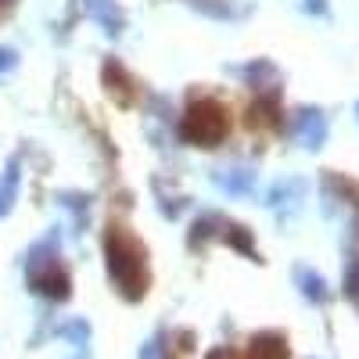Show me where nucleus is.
Masks as SVG:
<instances>
[{
    "mask_svg": "<svg viewBox=\"0 0 359 359\" xmlns=\"http://www.w3.org/2000/svg\"><path fill=\"white\" fill-rule=\"evenodd\" d=\"M104 262H108V277L115 291L126 302H140L151 287V269H147V245L126 226L111 219L104 226Z\"/></svg>",
    "mask_w": 359,
    "mask_h": 359,
    "instance_id": "nucleus-1",
    "label": "nucleus"
},
{
    "mask_svg": "<svg viewBox=\"0 0 359 359\" xmlns=\"http://www.w3.org/2000/svg\"><path fill=\"white\" fill-rule=\"evenodd\" d=\"M57 245H62V237H57V230H50L43 241H36L25 252V287L47 298V302H69L72 277L62 255H57Z\"/></svg>",
    "mask_w": 359,
    "mask_h": 359,
    "instance_id": "nucleus-2",
    "label": "nucleus"
},
{
    "mask_svg": "<svg viewBox=\"0 0 359 359\" xmlns=\"http://www.w3.org/2000/svg\"><path fill=\"white\" fill-rule=\"evenodd\" d=\"M180 137L194 147H219L230 137V108L212 94H194L180 118Z\"/></svg>",
    "mask_w": 359,
    "mask_h": 359,
    "instance_id": "nucleus-3",
    "label": "nucleus"
},
{
    "mask_svg": "<svg viewBox=\"0 0 359 359\" xmlns=\"http://www.w3.org/2000/svg\"><path fill=\"white\" fill-rule=\"evenodd\" d=\"M101 83L108 90V97L118 104V108H133L140 101V83L130 76V69L123 62H115V57H108V62L101 65Z\"/></svg>",
    "mask_w": 359,
    "mask_h": 359,
    "instance_id": "nucleus-4",
    "label": "nucleus"
},
{
    "mask_svg": "<svg viewBox=\"0 0 359 359\" xmlns=\"http://www.w3.org/2000/svg\"><path fill=\"white\" fill-rule=\"evenodd\" d=\"M291 133L302 147L316 151V147H323V140H327V115L320 108H298L294 123H291Z\"/></svg>",
    "mask_w": 359,
    "mask_h": 359,
    "instance_id": "nucleus-5",
    "label": "nucleus"
},
{
    "mask_svg": "<svg viewBox=\"0 0 359 359\" xmlns=\"http://www.w3.org/2000/svg\"><path fill=\"white\" fill-rule=\"evenodd\" d=\"M241 76L248 79V86L259 90V97H280V69L266 57H255L241 69Z\"/></svg>",
    "mask_w": 359,
    "mask_h": 359,
    "instance_id": "nucleus-6",
    "label": "nucleus"
},
{
    "mask_svg": "<svg viewBox=\"0 0 359 359\" xmlns=\"http://www.w3.org/2000/svg\"><path fill=\"white\" fill-rule=\"evenodd\" d=\"M83 11L90 22H97L108 36H123L126 29V11L115 4V0H83Z\"/></svg>",
    "mask_w": 359,
    "mask_h": 359,
    "instance_id": "nucleus-7",
    "label": "nucleus"
},
{
    "mask_svg": "<svg viewBox=\"0 0 359 359\" xmlns=\"http://www.w3.org/2000/svg\"><path fill=\"white\" fill-rule=\"evenodd\" d=\"M302 198H306V184H302V180H277V184L269 187V194H266V205L284 216V208H291V212H294Z\"/></svg>",
    "mask_w": 359,
    "mask_h": 359,
    "instance_id": "nucleus-8",
    "label": "nucleus"
},
{
    "mask_svg": "<svg viewBox=\"0 0 359 359\" xmlns=\"http://www.w3.org/2000/svg\"><path fill=\"white\" fill-rule=\"evenodd\" d=\"M18 187H22V158L11 155L8 165H4V172H0V219H4L11 208H15V201H18Z\"/></svg>",
    "mask_w": 359,
    "mask_h": 359,
    "instance_id": "nucleus-9",
    "label": "nucleus"
},
{
    "mask_svg": "<svg viewBox=\"0 0 359 359\" xmlns=\"http://www.w3.org/2000/svg\"><path fill=\"white\" fill-rule=\"evenodd\" d=\"M248 359H291L287 338L277 331H262L248 341Z\"/></svg>",
    "mask_w": 359,
    "mask_h": 359,
    "instance_id": "nucleus-10",
    "label": "nucleus"
},
{
    "mask_svg": "<svg viewBox=\"0 0 359 359\" xmlns=\"http://www.w3.org/2000/svg\"><path fill=\"white\" fill-rule=\"evenodd\" d=\"M248 126L252 130H280V97H259L248 108Z\"/></svg>",
    "mask_w": 359,
    "mask_h": 359,
    "instance_id": "nucleus-11",
    "label": "nucleus"
},
{
    "mask_svg": "<svg viewBox=\"0 0 359 359\" xmlns=\"http://www.w3.org/2000/svg\"><path fill=\"white\" fill-rule=\"evenodd\" d=\"M294 284H298V291H302L309 302H331V287H327V280L316 273V269H309V266H298L294 269Z\"/></svg>",
    "mask_w": 359,
    "mask_h": 359,
    "instance_id": "nucleus-12",
    "label": "nucleus"
},
{
    "mask_svg": "<svg viewBox=\"0 0 359 359\" xmlns=\"http://www.w3.org/2000/svg\"><path fill=\"white\" fill-rule=\"evenodd\" d=\"M216 226H223V216H216V212H201V216L191 223V233H187V248H191V252L205 248L208 241H212Z\"/></svg>",
    "mask_w": 359,
    "mask_h": 359,
    "instance_id": "nucleus-13",
    "label": "nucleus"
},
{
    "mask_svg": "<svg viewBox=\"0 0 359 359\" xmlns=\"http://www.w3.org/2000/svg\"><path fill=\"white\" fill-rule=\"evenodd\" d=\"M57 201H62L69 212H72V223H76V233L86 226V216H90V194L83 191H62L57 194Z\"/></svg>",
    "mask_w": 359,
    "mask_h": 359,
    "instance_id": "nucleus-14",
    "label": "nucleus"
},
{
    "mask_svg": "<svg viewBox=\"0 0 359 359\" xmlns=\"http://www.w3.org/2000/svg\"><path fill=\"white\" fill-rule=\"evenodd\" d=\"M216 184L226 194H248L252 191V172L248 169H219L216 172Z\"/></svg>",
    "mask_w": 359,
    "mask_h": 359,
    "instance_id": "nucleus-15",
    "label": "nucleus"
},
{
    "mask_svg": "<svg viewBox=\"0 0 359 359\" xmlns=\"http://www.w3.org/2000/svg\"><path fill=\"white\" fill-rule=\"evenodd\" d=\"M223 241L226 245H233L237 252H245L248 259H255L259 252H255V245H252V230L248 226H241V223H223Z\"/></svg>",
    "mask_w": 359,
    "mask_h": 359,
    "instance_id": "nucleus-16",
    "label": "nucleus"
},
{
    "mask_svg": "<svg viewBox=\"0 0 359 359\" xmlns=\"http://www.w3.org/2000/svg\"><path fill=\"white\" fill-rule=\"evenodd\" d=\"M191 4L205 15H212V18H230L233 15V8L226 4V0H191Z\"/></svg>",
    "mask_w": 359,
    "mask_h": 359,
    "instance_id": "nucleus-17",
    "label": "nucleus"
},
{
    "mask_svg": "<svg viewBox=\"0 0 359 359\" xmlns=\"http://www.w3.org/2000/svg\"><path fill=\"white\" fill-rule=\"evenodd\" d=\"M345 294L359 306V255H355V259L348 262V269H345Z\"/></svg>",
    "mask_w": 359,
    "mask_h": 359,
    "instance_id": "nucleus-18",
    "label": "nucleus"
},
{
    "mask_svg": "<svg viewBox=\"0 0 359 359\" xmlns=\"http://www.w3.org/2000/svg\"><path fill=\"white\" fill-rule=\"evenodd\" d=\"M18 65V50L15 47H0V76H8Z\"/></svg>",
    "mask_w": 359,
    "mask_h": 359,
    "instance_id": "nucleus-19",
    "label": "nucleus"
},
{
    "mask_svg": "<svg viewBox=\"0 0 359 359\" xmlns=\"http://www.w3.org/2000/svg\"><path fill=\"white\" fill-rule=\"evenodd\" d=\"M158 355H162V334H155L151 341L140 348V359H158Z\"/></svg>",
    "mask_w": 359,
    "mask_h": 359,
    "instance_id": "nucleus-20",
    "label": "nucleus"
},
{
    "mask_svg": "<svg viewBox=\"0 0 359 359\" xmlns=\"http://www.w3.org/2000/svg\"><path fill=\"white\" fill-rule=\"evenodd\" d=\"M306 8L313 15H327V11H331V8H327V0H306Z\"/></svg>",
    "mask_w": 359,
    "mask_h": 359,
    "instance_id": "nucleus-21",
    "label": "nucleus"
},
{
    "mask_svg": "<svg viewBox=\"0 0 359 359\" xmlns=\"http://www.w3.org/2000/svg\"><path fill=\"white\" fill-rule=\"evenodd\" d=\"M205 359H233V352H230V348H212Z\"/></svg>",
    "mask_w": 359,
    "mask_h": 359,
    "instance_id": "nucleus-22",
    "label": "nucleus"
},
{
    "mask_svg": "<svg viewBox=\"0 0 359 359\" xmlns=\"http://www.w3.org/2000/svg\"><path fill=\"white\" fill-rule=\"evenodd\" d=\"M8 8H11V0H0V15H4Z\"/></svg>",
    "mask_w": 359,
    "mask_h": 359,
    "instance_id": "nucleus-23",
    "label": "nucleus"
},
{
    "mask_svg": "<svg viewBox=\"0 0 359 359\" xmlns=\"http://www.w3.org/2000/svg\"><path fill=\"white\" fill-rule=\"evenodd\" d=\"M76 359H90V348H79V355Z\"/></svg>",
    "mask_w": 359,
    "mask_h": 359,
    "instance_id": "nucleus-24",
    "label": "nucleus"
},
{
    "mask_svg": "<svg viewBox=\"0 0 359 359\" xmlns=\"http://www.w3.org/2000/svg\"><path fill=\"white\" fill-rule=\"evenodd\" d=\"M355 115H359V104H355Z\"/></svg>",
    "mask_w": 359,
    "mask_h": 359,
    "instance_id": "nucleus-25",
    "label": "nucleus"
}]
</instances>
